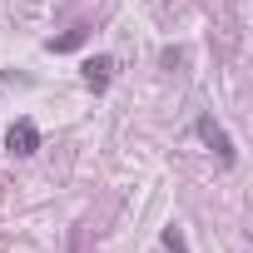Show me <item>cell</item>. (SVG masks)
Masks as SVG:
<instances>
[{
    "instance_id": "cell-1",
    "label": "cell",
    "mask_w": 253,
    "mask_h": 253,
    "mask_svg": "<svg viewBox=\"0 0 253 253\" xmlns=\"http://www.w3.org/2000/svg\"><path fill=\"white\" fill-rule=\"evenodd\" d=\"M199 139L218 154V164H233V139L223 134V124H218L213 114H199Z\"/></svg>"
},
{
    "instance_id": "cell-2",
    "label": "cell",
    "mask_w": 253,
    "mask_h": 253,
    "mask_svg": "<svg viewBox=\"0 0 253 253\" xmlns=\"http://www.w3.org/2000/svg\"><path fill=\"white\" fill-rule=\"evenodd\" d=\"M5 149H10V154H20V159H25V154H35V149H40V129H35L30 119H15V124H10V134H5Z\"/></svg>"
},
{
    "instance_id": "cell-3",
    "label": "cell",
    "mask_w": 253,
    "mask_h": 253,
    "mask_svg": "<svg viewBox=\"0 0 253 253\" xmlns=\"http://www.w3.org/2000/svg\"><path fill=\"white\" fill-rule=\"evenodd\" d=\"M80 70H84V84H89V89L99 94V89L109 84V70H114V60H109V55H89V60H84Z\"/></svg>"
},
{
    "instance_id": "cell-4",
    "label": "cell",
    "mask_w": 253,
    "mask_h": 253,
    "mask_svg": "<svg viewBox=\"0 0 253 253\" xmlns=\"http://www.w3.org/2000/svg\"><path fill=\"white\" fill-rule=\"evenodd\" d=\"M164 248H174V253H189V243H184V233H179V228H164Z\"/></svg>"
}]
</instances>
